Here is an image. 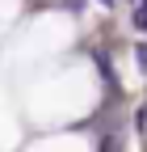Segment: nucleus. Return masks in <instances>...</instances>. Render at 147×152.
Returning <instances> with one entry per match:
<instances>
[{"label":"nucleus","instance_id":"obj_1","mask_svg":"<svg viewBox=\"0 0 147 152\" xmlns=\"http://www.w3.org/2000/svg\"><path fill=\"white\" fill-rule=\"evenodd\" d=\"M135 26L147 30V0H135Z\"/></svg>","mask_w":147,"mask_h":152},{"label":"nucleus","instance_id":"obj_2","mask_svg":"<svg viewBox=\"0 0 147 152\" xmlns=\"http://www.w3.org/2000/svg\"><path fill=\"white\" fill-rule=\"evenodd\" d=\"M135 127H139V131H147V106H143V110L135 114Z\"/></svg>","mask_w":147,"mask_h":152},{"label":"nucleus","instance_id":"obj_3","mask_svg":"<svg viewBox=\"0 0 147 152\" xmlns=\"http://www.w3.org/2000/svg\"><path fill=\"white\" fill-rule=\"evenodd\" d=\"M135 59H139V68H143V72H147V42H143V47H139V51H135Z\"/></svg>","mask_w":147,"mask_h":152},{"label":"nucleus","instance_id":"obj_4","mask_svg":"<svg viewBox=\"0 0 147 152\" xmlns=\"http://www.w3.org/2000/svg\"><path fill=\"white\" fill-rule=\"evenodd\" d=\"M101 4H114V0H101Z\"/></svg>","mask_w":147,"mask_h":152}]
</instances>
